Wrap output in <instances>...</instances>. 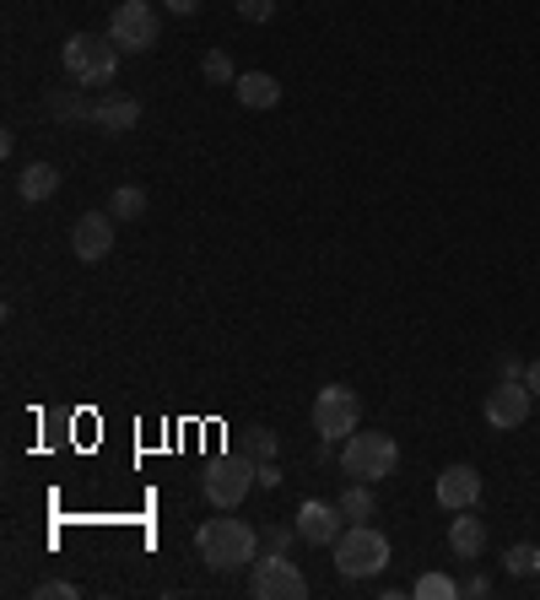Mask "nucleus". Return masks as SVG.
Instances as JSON below:
<instances>
[{"mask_svg": "<svg viewBox=\"0 0 540 600\" xmlns=\"http://www.w3.org/2000/svg\"><path fill=\"white\" fill-rule=\"evenodd\" d=\"M195 547H200V558L211 563V568H244V563H255V552H260V536L244 525V519H206L200 525V536H195Z\"/></svg>", "mask_w": 540, "mask_h": 600, "instance_id": "1", "label": "nucleus"}, {"mask_svg": "<svg viewBox=\"0 0 540 600\" xmlns=\"http://www.w3.org/2000/svg\"><path fill=\"white\" fill-rule=\"evenodd\" d=\"M60 60H65V71H71L82 87H103V82H114V71H120V44H114L109 33H76V38H65Z\"/></svg>", "mask_w": 540, "mask_h": 600, "instance_id": "2", "label": "nucleus"}, {"mask_svg": "<svg viewBox=\"0 0 540 600\" xmlns=\"http://www.w3.org/2000/svg\"><path fill=\"white\" fill-rule=\"evenodd\" d=\"M335 568L346 579H373L390 568V541L373 530V525H352L335 536Z\"/></svg>", "mask_w": 540, "mask_h": 600, "instance_id": "3", "label": "nucleus"}, {"mask_svg": "<svg viewBox=\"0 0 540 600\" xmlns=\"http://www.w3.org/2000/svg\"><path fill=\"white\" fill-rule=\"evenodd\" d=\"M395 465H401V444L390 433H352L346 450H341V470L352 481H368V487L395 476Z\"/></svg>", "mask_w": 540, "mask_h": 600, "instance_id": "4", "label": "nucleus"}, {"mask_svg": "<svg viewBox=\"0 0 540 600\" xmlns=\"http://www.w3.org/2000/svg\"><path fill=\"white\" fill-rule=\"evenodd\" d=\"M357 417H363V401H357L346 384H324V390L314 395V433H319L324 444L352 439V433H357Z\"/></svg>", "mask_w": 540, "mask_h": 600, "instance_id": "5", "label": "nucleus"}, {"mask_svg": "<svg viewBox=\"0 0 540 600\" xmlns=\"http://www.w3.org/2000/svg\"><path fill=\"white\" fill-rule=\"evenodd\" d=\"M249 481H260L255 476V465L249 460H211L206 465V476H200V492H206V503H217V509H238L244 498H249Z\"/></svg>", "mask_w": 540, "mask_h": 600, "instance_id": "6", "label": "nucleus"}, {"mask_svg": "<svg viewBox=\"0 0 540 600\" xmlns=\"http://www.w3.org/2000/svg\"><path fill=\"white\" fill-rule=\"evenodd\" d=\"M249 596L255 600H303L308 596V579L297 574V563H286L281 552H270L255 563V574H249Z\"/></svg>", "mask_w": 540, "mask_h": 600, "instance_id": "7", "label": "nucleus"}, {"mask_svg": "<svg viewBox=\"0 0 540 600\" xmlns=\"http://www.w3.org/2000/svg\"><path fill=\"white\" fill-rule=\"evenodd\" d=\"M109 38L125 49V54H140L157 44V11L146 0H120L114 5V22H109Z\"/></svg>", "mask_w": 540, "mask_h": 600, "instance_id": "8", "label": "nucleus"}, {"mask_svg": "<svg viewBox=\"0 0 540 600\" xmlns=\"http://www.w3.org/2000/svg\"><path fill=\"white\" fill-rule=\"evenodd\" d=\"M530 401H536V395H530L525 379H498V384L487 390V423L508 433V428H519V423L530 417Z\"/></svg>", "mask_w": 540, "mask_h": 600, "instance_id": "9", "label": "nucleus"}, {"mask_svg": "<svg viewBox=\"0 0 540 600\" xmlns=\"http://www.w3.org/2000/svg\"><path fill=\"white\" fill-rule=\"evenodd\" d=\"M71 249H76L82 266L109 260V249H114V217H109V211H87V217H76V228H71Z\"/></svg>", "mask_w": 540, "mask_h": 600, "instance_id": "10", "label": "nucleus"}, {"mask_svg": "<svg viewBox=\"0 0 540 600\" xmlns=\"http://www.w3.org/2000/svg\"><path fill=\"white\" fill-rule=\"evenodd\" d=\"M341 509H330V503H319V498H308L303 509H297V536L308 541V547H335V536H341Z\"/></svg>", "mask_w": 540, "mask_h": 600, "instance_id": "11", "label": "nucleus"}, {"mask_svg": "<svg viewBox=\"0 0 540 600\" xmlns=\"http://www.w3.org/2000/svg\"><path fill=\"white\" fill-rule=\"evenodd\" d=\"M476 498H481V470L476 465H449L443 476H438V503L443 509H476Z\"/></svg>", "mask_w": 540, "mask_h": 600, "instance_id": "12", "label": "nucleus"}, {"mask_svg": "<svg viewBox=\"0 0 540 600\" xmlns=\"http://www.w3.org/2000/svg\"><path fill=\"white\" fill-rule=\"evenodd\" d=\"M449 552H454V558H465V563L487 552V525H481L470 509H459V519L449 525Z\"/></svg>", "mask_w": 540, "mask_h": 600, "instance_id": "13", "label": "nucleus"}, {"mask_svg": "<svg viewBox=\"0 0 540 600\" xmlns=\"http://www.w3.org/2000/svg\"><path fill=\"white\" fill-rule=\"evenodd\" d=\"M233 93H238V103H244V109H275V103H281V82H275L270 71H249V76H238V82H233Z\"/></svg>", "mask_w": 540, "mask_h": 600, "instance_id": "14", "label": "nucleus"}, {"mask_svg": "<svg viewBox=\"0 0 540 600\" xmlns=\"http://www.w3.org/2000/svg\"><path fill=\"white\" fill-rule=\"evenodd\" d=\"M93 120H98L109 136H125V131H135V125H140V103L114 93V98H103V103L93 109Z\"/></svg>", "mask_w": 540, "mask_h": 600, "instance_id": "15", "label": "nucleus"}, {"mask_svg": "<svg viewBox=\"0 0 540 600\" xmlns=\"http://www.w3.org/2000/svg\"><path fill=\"white\" fill-rule=\"evenodd\" d=\"M54 189H60V168H49V162H27V168L16 173V195H22V200H33V206H38V200H49Z\"/></svg>", "mask_w": 540, "mask_h": 600, "instance_id": "16", "label": "nucleus"}, {"mask_svg": "<svg viewBox=\"0 0 540 600\" xmlns=\"http://www.w3.org/2000/svg\"><path fill=\"white\" fill-rule=\"evenodd\" d=\"M109 217H120V222H135V217H146V189H135V184H120V189L109 195Z\"/></svg>", "mask_w": 540, "mask_h": 600, "instance_id": "17", "label": "nucleus"}, {"mask_svg": "<svg viewBox=\"0 0 540 600\" xmlns=\"http://www.w3.org/2000/svg\"><path fill=\"white\" fill-rule=\"evenodd\" d=\"M335 509H341L352 525H363V519L373 514V492H368V481H352V487L341 492V503H335Z\"/></svg>", "mask_w": 540, "mask_h": 600, "instance_id": "18", "label": "nucleus"}, {"mask_svg": "<svg viewBox=\"0 0 540 600\" xmlns=\"http://www.w3.org/2000/svg\"><path fill=\"white\" fill-rule=\"evenodd\" d=\"M508 579H536L540 574V547H530V541H519V547H508Z\"/></svg>", "mask_w": 540, "mask_h": 600, "instance_id": "19", "label": "nucleus"}, {"mask_svg": "<svg viewBox=\"0 0 540 600\" xmlns=\"http://www.w3.org/2000/svg\"><path fill=\"white\" fill-rule=\"evenodd\" d=\"M416 596L421 600H454L459 596V585H454L449 574H421V579H416Z\"/></svg>", "mask_w": 540, "mask_h": 600, "instance_id": "20", "label": "nucleus"}, {"mask_svg": "<svg viewBox=\"0 0 540 600\" xmlns=\"http://www.w3.org/2000/svg\"><path fill=\"white\" fill-rule=\"evenodd\" d=\"M206 82H217V87H233V82H238V71H233V60H228L222 49L206 54Z\"/></svg>", "mask_w": 540, "mask_h": 600, "instance_id": "21", "label": "nucleus"}, {"mask_svg": "<svg viewBox=\"0 0 540 600\" xmlns=\"http://www.w3.org/2000/svg\"><path fill=\"white\" fill-rule=\"evenodd\" d=\"M49 114H60V120H82V114H93V109L82 103V93H76V98H65V93H54V98H49Z\"/></svg>", "mask_w": 540, "mask_h": 600, "instance_id": "22", "label": "nucleus"}, {"mask_svg": "<svg viewBox=\"0 0 540 600\" xmlns=\"http://www.w3.org/2000/svg\"><path fill=\"white\" fill-rule=\"evenodd\" d=\"M33 600H76V585H65V579H44V585H33Z\"/></svg>", "mask_w": 540, "mask_h": 600, "instance_id": "23", "label": "nucleus"}, {"mask_svg": "<svg viewBox=\"0 0 540 600\" xmlns=\"http://www.w3.org/2000/svg\"><path fill=\"white\" fill-rule=\"evenodd\" d=\"M249 454H255V460H270V454H275V433H270V428H249Z\"/></svg>", "mask_w": 540, "mask_h": 600, "instance_id": "24", "label": "nucleus"}, {"mask_svg": "<svg viewBox=\"0 0 540 600\" xmlns=\"http://www.w3.org/2000/svg\"><path fill=\"white\" fill-rule=\"evenodd\" d=\"M270 11H275V0H238V16L244 22H270Z\"/></svg>", "mask_w": 540, "mask_h": 600, "instance_id": "25", "label": "nucleus"}, {"mask_svg": "<svg viewBox=\"0 0 540 600\" xmlns=\"http://www.w3.org/2000/svg\"><path fill=\"white\" fill-rule=\"evenodd\" d=\"M525 368H530V363H519L514 352H503V357H498V379H525Z\"/></svg>", "mask_w": 540, "mask_h": 600, "instance_id": "26", "label": "nucleus"}, {"mask_svg": "<svg viewBox=\"0 0 540 600\" xmlns=\"http://www.w3.org/2000/svg\"><path fill=\"white\" fill-rule=\"evenodd\" d=\"M255 476H260V487H275V481H281V470H275L270 460H260V465H255Z\"/></svg>", "mask_w": 540, "mask_h": 600, "instance_id": "27", "label": "nucleus"}, {"mask_svg": "<svg viewBox=\"0 0 540 600\" xmlns=\"http://www.w3.org/2000/svg\"><path fill=\"white\" fill-rule=\"evenodd\" d=\"M162 5H168L173 16H195V11H200V0H162Z\"/></svg>", "mask_w": 540, "mask_h": 600, "instance_id": "28", "label": "nucleus"}, {"mask_svg": "<svg viewBox=\"0 0 540 600\" xmlns=\"http://www.w3.org/2000/svg\"><path fill=\"white\" fill-rule=\"evenodd\" d=\"M525 384H530V395H540V357L525 368Z\"/></svg>", "mask_w": 540, "mask_h": 600, "instance_id": "29", "label": "nucleus"}]
</instances>
